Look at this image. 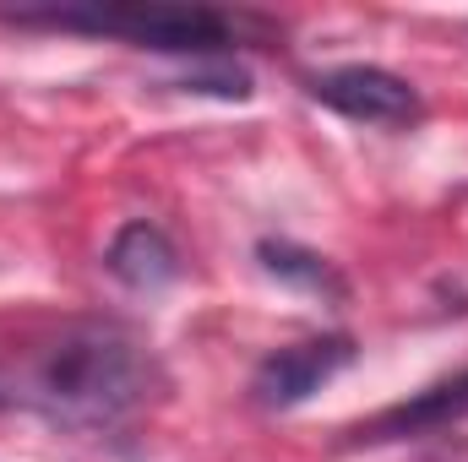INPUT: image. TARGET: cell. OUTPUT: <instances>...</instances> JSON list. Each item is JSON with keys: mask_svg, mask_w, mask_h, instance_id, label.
I'll list each match as a JSON object with an SVG mask.
<instances>
[{"mask_svg": "<svg viewBox=\"0 0 468 462\" xmlns=\"http://www.w3.org/2000/svg\"><path fill=\"white\" fill-rule=\"evenodd\" d=\"M158 386V359L115 321H71L22 364V397L77 430H110L142 414Z\"/></svg>", "mask_w": 468, "mask_h": 462, "instance_id": "6da1fadb", "label": "cell"}, {"mask_svg": "<svg viewBox=\"0 0 468 462\" xmlns=\"http://www.w3.org/2000/svg\"><path fill=\"white\" fill-rule=\"evenodd\" d=\"M11 22L71 27V33H110L164 55H218L234 38V22L207 5H66V11H22Z\"/></svg>", "mask_w": 468, "mask_h": 462, "instance_id": "7a4b0ae2", "label": "cell"}, {"mask_svg": "<svg viewBox=\"0 0 468 462\" xmlns=\"http://www.w3.org/2000/svg\"><path fill=\"white\" fill-rule=\"evenodd\" d=\"M316 104H327L333 115L359 120V125H387V131H403L420 120V93L381 71V66H333V71H316L311 88H305Z\"/></svg>", "mask_w": 468, "mask_h": 462, "instance_id": "3957f363", "label": "cell"}, {"mask_svg": "<svg viewBox=\"0 0 468 462\" xmlns=\"http://www.w3.org/2000/svg\"><path fill=\"white\" fill-rule=\"evenodd\" d=\"M354 364V338L344 332H327V338H305V343H289L278 353H267L256 364V403L261 408H300L305 397H316L338 370Z\"/></svg>", "mask_w": 468, "mask_h": 462, "instance_id": "277c9868", "label": "cell"}, {"mask_svg": "<svg viewBox=\"0 0 468 462\" xmlns=\"http://www.w3.org/2000/svg\"><path fill=\"white\" fill-rule=\"evenodd\" d=\"M104 267L115 272L125 289L158 294V289H169V283L180 278V250L169 245V234L158 229V224H125V229L110 239Z\"/></svg>", "mask_w": 468, "mask_h": 462, "instance_id": "5b68a950", "label": "cell"}, {"mask_svg": "<svg viewBox=\"0 0 468 462\" xmlns=\"http://www.w3.org/2000/svg\"><path fill=\"white\" fill-rule=\"evenodd\" d=\"M256 256H261V272L267 278H278V283H289L300 294H316V299H344L349 294V283L338 278V267L322 250H305L294 239H261Z\"/></svg>", "mask_w": 468, "mask_h": 462, "instance_id": "8992f818", "label": "cell"}, {"mask_svg": "<svg viewBox=\"0 0 468 462\" xmlns=\"http://www.w3.org/2000/svg\"><path fill=\"white\" fill-rule=\"evenodd\" d=\"M468 419V375L425 392L420 403H403L392 414H381L370 430H359V441H392V436H420V430H441V425H458Z\"/></svg>", "mask_w": 468, "mask_h": 462, "instance_id": "52a82bcc", "label": "cell"}]
</instances>
